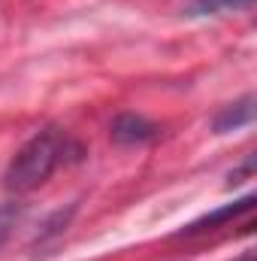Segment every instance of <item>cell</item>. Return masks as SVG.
Listing matches in <instances>:
<instances>
[{
    "mask_svg": "<svg viewBox=\"0 0 257 261\" xmlns=\"http://www.w3.org/2000/svg\"><path fill=\"white\" fill-rule=\"evenodd\" d=\"M67 149H70V143H67V134L61 128L49 125V128L37 130L15 152V158L9 161V167H6V189L15 192V195L34 192L37 186H43L55 173V167L64 161Z\"/></svg>",
    "mask_w": 257,
    "mask_h": 261,
    "instance_id": "cell-1",
    "label": "cell"
},
{
    "mask_svg": "<svg viewBox=\"0 0 257 261\" xmlns=\"http://www.w3.org/2000/svg\"><path fill=\"white\" fill-rule=\"evenodd\" d=\"M251 206H254V195H245V197H239V200H233V203H224L221 210L206 213L203 219H197V222H191L188 228H182V231H179V237H191V234L212 231V228H218V225H224V222H233V219H239V216L251 213Z\"/></svg>",
    "mask_w": 257,
    "mask_h": 261,
    "instance_id": "cell-2",
    "label": "cell"
},
{
    "mask_svg": "<svg viewBox=\"0 0 257 261\" xmlns=\"http://www.w3.org/2000/svg\"><path fill=\"white\" fill-rule=\"evenodd\" d=\"M251 122H254V94H245L242 100L224 107V110L215 116L212 128H215V134H230V130L248 128Z\"/></svg>",
    "mask_w": 257,
    "mask_h": 261,
    "instance_id": "cell-3",
    "label": "cell"
},
{
    "mask_svg": "<svg viewBox=\"0 0 257 261\" xmlns=\"http://www.w3.org/2000/svg\"><path fill=\"white\" fill-rule=\"evenodd\" d=\"M157 134V128L148 122V119H142V116H136V113H124V116H118L115 122H112V140L115 143H145V140H151Z\"/></svg>",
    "mask_w": 257,
    "mask_h": 261,
    "instance_id": "cell-4",
    "label": "cell"
},
{
    "mask_svg": "<svg viewBox=\"0 0 257 261\" xmlns=\"http://www.w3.org/2000/svg\"><path fill=\"white\" fill-rule=\"evenodd\" d=\"M254 0H182L185 15H218L230 9H248Z\"/></svg>",
    "mask_w": 257,
    "mask_h": 261,
    "instance_id": "cell-5",
    "label": "cell"
},
{
    "mask_svg": "<svg viewBox=\"0 0 257 261\" xmlns=\"http://www.w3.org/2000/svg\"><path fill=\"white\" fill-rule=\"evenodd\" d=\"M18 216H21V206H18V203H3V206H0V246H3V240L9 237V231L15 228Z\"/></svg>",
    "mask_w": 257,
    "mask_h": 261,
    "instance_id": "cell-6",
    "label": "cell"
},
{
    "mask_svg": "<svg viewBox=\"0 0 257 261\" xmlns=\"http://www.w3.org/2000/svg\"><path fill=\"white\" fill-rule=\"evenodd\" d=\"M251 173H254V155H248V158H245V164H242L239 170H233V173H230V182H233V186H236V182H245Z\"/></svg>",
    "mask_w": 257,
    "mask_h": 261,
    "instance_id": "cell-7",
    "label": "cell"
},
{
    "mask_svg": "<svg viewBox=\"0 0 257 261\" xmlns=\"http://www.w3.org/2000/svg\"><path fill=\"white\" fill-rule=\"evenodd\" d=\"M233 261H254V252H251V249H248V252H242V255H239V258H233Z\"/></svg>",
    "mask_w": 257,
    "mask_h": 261,
    "instance_id": "cell-8",
    "label": "cell"
}]
</instances>
